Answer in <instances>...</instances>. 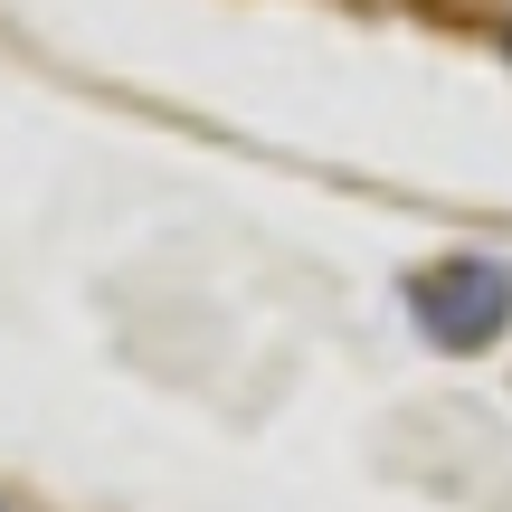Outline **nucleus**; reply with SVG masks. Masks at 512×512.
<instances>
[{"label":"nucleus","instance_id":"nucleus-1","mask_svg":"<svg viewBox=\"0 0 512 512\" xmlns=\"http://www.w3.org/2000/svg\"><path fill=\"white\" fill-rule=\"evenodd\" d=\"M408 313L437 351H484L512 332V266L503 256H446L408 285Z\"/></svg>","mask_w":512,"mask_h":512}]
</instances>
